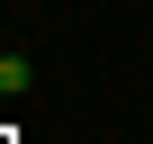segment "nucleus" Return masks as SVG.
Segmentation results:
<instances>
[{
  "instance_id": "f257e3e1",
  "label": "nucleus",
  "mask_w": 153,
  "mask_h": 144,
  "mask_svg": "<svg viewBox=\"0 0 153 144\" xmlns=\"http://www.w3.org/2000/svg\"><path fill=\"white\" fill-rule=\"evenodd\" d=\"M27 90H36V63L27 54H0V99H27Z\"/></svg>"
}]
</instances>
